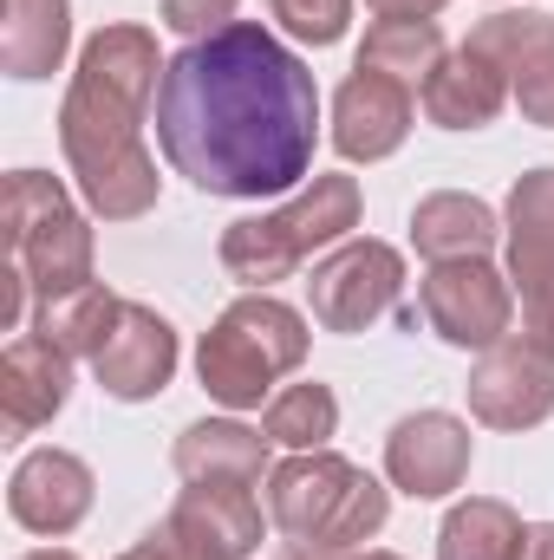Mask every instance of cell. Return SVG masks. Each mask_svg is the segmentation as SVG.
I'll return each mask as SVG.
<instances>
[{
	"instance_id": "cell-35",
	"label": "cell",
	"mask_w": 554,
	"mask_h": 560,
	"mask_svg": "<svg viewBox=\"0 0 554 560\" xmlns=\"http://www.w3.org/2000/svg\"><path fill=\"white\" fill-rule=\"evenodd\" d=\"M339 560H405V555H385V548H359V555H339Z\"/></svg>"
},
{
	"instance_id": "cell-20",
	"label": "cell",
	"mask_w": 554,
	"mask_h": 560,
	"mask_svg": "<svg viewBox=\"0 0 554 560\" xmlns=\"http://www.w3.org/2000/svg\"><path fill=\"white\" fill-rule=\"evenodd\" d=\"M496 242H503V215L483 196L437 189L412 209V248L424 261H470V255H489Z\"/></svg>"
},
{
	"instance_id": "cell-29",
	"label": "cell",
	"mask_w": 554,
	"mask_h": 560,
	"mask_svg": "<svg viewBox=\"0 0 554 560\" xmlns=\"http://www.w3.org/2000/svg\"><path fill=\"white\" fill-rule=\"evenodd\" d=\"M131 555H138V560H222V555H209V548H203V541H196L183 522H170V515H163V522L143 535Z\"/></svg>"
},
{
	"instance_id": "cell-22",
	"label": "cell",
	"mask_w": 554,
	"mask_h": 560,
	"mask_svg": "<svg viewBox=\"0 0 554 560\" xmlns=\"http://www.w3.org/2000/svg\"><path fill=\"white\" fill-rule=\"evenodd\" d=\"M443 59H450V46H443V26H437V20H372L353 66L385 72V79L424 92V79H430Z\"/></svg>"
},
{
	"instance_id": "cell-28",
	"label": "cell",
	"mask_w": 554,
	"mask_h": 560,
	"mask_svg": "<svg viewBox=\"0 0 554 560\" xmlns=\"http://www.w3.org/2000/svg\"><path fill=\"white\" fill-rule=\"evenodd\" d=\"M242 0H163V26L183 33V39H209L222 26H235Z\"/></svg>"
},
{
	"instance_id": "cell-4",
	"label": "cell",
	"mask_w": 554,
	"mask_h": 560,
	"mask_svg": "<svg viewBox=\"0 0 554 560\" xmlns=\"http://www.w3.org/2000/svg\"><path fill=\"white\" fill-rule=\"evenodd\" d=\"M307 313L275 293H242L216 313V326L196 346V378L222 411H262L287 372L307 365Z\"/></svg>"
},
{
	"instance_id": "cell-21",
	"label": "cell",
	"mask_w": 554,
	"mask_h": 560,
	"mask_svg": "<svg viewBox=\"0 0 554 560\" xmlns=\"http://www.w3.org/2000/svg\"><path fill=\"white\" fill-rule=\"evenodd\" d=\"M529 522L503 495H470L443 515L437 528V560H522Z\"/></svg>"
},
{
	"instance_id": "cell-5",
	"label": "cell",
	"mask_w": 554,
	"mask_h": 560,
	"mask_svg": "<svg viewBox=\"0 0 554 560\" xmlns=\"http://www.w3.org/2000/svg\"><path fill=\"white\" fill-rule=\"evenodd\" d=\"M366 215V196H359V176H313L293 202H280L268 215H242L222 229L216 255L222 268L242 280L249 293H268L275 280L300 275L320 248H339L353 242Z\"/></svg>"
},
{
	"instance_id": "cell-27",
	"label": "cell",
	"mask_w": 554,
	"mask_h": 560,
	"mask_svg": "<svg viewBox=\"0 0 554 560\" xmlns=\"http://www.w3.org/2000/svg\"><path fill=\"white\" fill-rule=\"evenodd\" d=\"M516 105H522V118L529 125H542V131H554V39L516 72Z\"/></svg>"
},
{
	"instance_id": "cell-7",
	"label": "cell",
	"mask_w": 554,
	"mask_h": 560,
	"mask_svg": "<svg viewBox=\"0 0 554 560\" xmlns=\"http://www.w3.org/2000/svg\"><path fill=\"white\" fill-rule=\"evenodd\" d=\"M417 313L424 326L457 346V352H489L509 339L516 326V280L509 268H496L489 255H470V261H430L417 280Z\"/></svg>"
},
{
	"instance_id": "cell-3",
	"label": "cell",
	"mask_w": 554,
	"mask_h": 560,
	"mask_svg": "<svg viewBox=\"0 0 554 560\" xmlns=\"http://www.w3.org/2000/svg\"><path fill=\"white\" fill-rule=\"evenodd\" d=\"M268 522L300 555L339 560L359 555L392 522V489L333 450H293L268 469Z\"/></svg>"
},
{
	"instance_id": "cell-15",
	"label": "cell",
	"mask_w": 554,
	"mask_h": 560,
	"mask_svg": "<svg viewBox=\"0 0 554 560\" xmlns=\"http://www.w3.org/2000/svg\"><path fill=\"white\" fill-rule=\"evenodd\" d=\"M268 450H275V443H268V430H255V423L203 418V423H189V430H176L170 463H176V476H183V482L255 489V482L275 469V456H268Z\"/></svg>"
},
{
	"instance_id": "cell-30",
	"label": "cell",
	"mask_w": 554,
	"mask_h": 560,
	"mask_svg": "<svg viewBox=\"0 0 554 560\" xmlns=\"http://www.w3.org/2000/svg\"><path fill=\"white\" fill-rule=\"evenodd\" d=\"M522 339L554 359V287H535V293H522Z\"/></svg>"
},
{
	"instance_id": "cell-33",
	"label": "cell",
	"mask_w": 554,
	"mask_h": 560,
	"mask_svg": "<svg viewBox=\"0 0 554 560\" xmlns=\"http://www.w3.org/2000/svg\"><path fill=\"white\" fill-rule=\"evenodd\" d=\"M522 560H554V522H535L529 541H522Z\"/></svg>"
},
{
	"instance_id": "cell-13",
	"label": "cell",
	"mask_w": 554,
	"mask_h": 560,
	"mask_svg": "<svg viewBox=\"0 0 554 560\" xmlns=\"http://www.w3.org/2000/svg\"><path fill=\"white\" fill-rule=\"evenodd\" d=\"M92 495H99V482H92L85 456H72V450H26L13 482H7V515L26 535L59 541V535H72L92 515Z\"/></svg>"
},
{
	"instance_id": "cell-25",
	"label": "cell",
	"mask_w": 554,
	"mask_h": 560,
	"mask_svg": "<svg viewBox=\"0 0 554 560\" xmlns=\"http://www.w3.org/2000/svg\"><path fill=\"white\" fill-rule=\"evenodd\" d=\"M554 39V20L549 13H535V7H503V13H489V20H476V33L463 39L470 52H483L496 72H509V85H516V72L542 52Z\"/></svg>"
},
{
	"instance_id": "cell-1",
	"label": "cell",
	"mask_w": 554,
	"mask_h": 560,
	"mask_svg": "<svg viewBox=\"0 0 554 560\" xmlns=\"http://www.w3.org/2000/svg\"><path fill=\"white\" fill-rule=\"evenodd\" d=\"M150 118L163 163L203 196L255 202L313 183L320 85L262 20H235L170 52Z\"/></svg>"
},
{
	"instance_id": "cell-11",
	"label": "cell",
	"mask_w": 554,
	"mask_h": 560,
	"mask_svg": "<svg viewBox=\"0 0 554 560\" xmlns=\"http://www.w3.org/2000/svg\"><path fill=\"white\" fill-rule=\"evenodd\" d=\"M176 359H183L176 326H170L157 306L125 300V313H118L112 339H105V346H99V359H92V378H99V392H105V398H118V405H150L157 392H170Z\"/></svg>"
},
{
	"instance_id": "cell-36",
	"label": "cell",
	"mask_w": 554,
	"mask_h": 560,
	"mask_svg": "<svg viewBox=\"0 0 554 560\" xmlns=\"http://www.w3.org/2000/svg\"><path fill=\"white\" fill-rule=\"evenodd\" d=\"M118 560H138V555H131V548H125V555H118Z\"/></svg>"
},
{
	"instance_id": "cell-8",
	"label": "cell",
	"mask_w": 554,
	"mask_h": 560,
	"mask_svg": "<svg viewBox=\"0 0 554 560\" xmlns=\"http://www.w3.org/2000/svg\"><path fill=\"white\" fill-rule=\"evenodd\" d=\"M399 293H405V255L392 242H372V235H353L339 242L313 280H307V313L320 332H366L372 319L399 313Z\"/></svg>"
},
{
	"instance_id": "cell-2",
	"label": "cell",
	"mask_w": 554,
	"mask_h": 560,
	"mask_svg": "<svg viewBox=\"0 0 554 560\" xmlns=\"http://www.w3.org/2000/svg\"><path fill=\"white\" fill-rule=\"evenodd\" d=\"M163 52L150 26H99L79 46V72L59 98V150L79 183V202L99 222H138L157 209V156L143 150V118L157 112Z\"/></svg>"
},
{
	"instance_id": "cell-17",
	"label": "cell",
	"mask_w": 554,
	"mask_h": 560,
	"mask_svg": "<svg viewBox=\"0 0 554 560\" xmlns=\"http://www.w3.org/2000/svg\"><path fill=\"white\" fill-rule=\"evenodd\" d=\"M503 242H509V280H516V300L554 287V170H529L516 176L509 202H503Z\"/></svg>"
},
{
	"instance_id": "cell-10",
	"label": "cell",
	"mask_w": 554,
	"mask_h": 560,
	"mask_svg": "<svg viewBox=\"0 0 554 560\" xmlns=\"http://www.w3.org/2000/svg\"><path fill=\"white\" fill-rule=\"evenodd\" d=\"M470 456H476V436H470L463 418L412 411V418L392 423V436H385V482L405 489L412 502H443V495L463 489Z\"/></svg>"
},
{
	"instance_id": "cell-34",
	"label": "cell",
	"mask_w": 554,
	"mask_h": 560,
	"mask_svg": "<svg viewBox=\"0 0 554 560\" xmlns=\"http://www.w3.org/2000/svg\"><path fill=\"white\" fill-rule=\"evenodd\" d=\"M20 560H79L72 548H33V555H20Z\"/></svg>"
},
{
	"instance_id": "cell-18",
	"label": "cell",
	"mask_w": 554,
	"mask_h": 560,
	"mask_svg": "<svg viewBox=\"0 0 554 560\" xmlns=\"http://www.w3.org/2000/svg\"><path fill=\"white\" fill-rule=\"evenodd\" d=\"M170 522H183L209 555H222V560L262 555V535H268L255 489H222V482H189L170 502Z\"/></svg>"
},
{
	"instance_id": "cell-9",
	"label": "cell",
	"mask_w": 554,
	"mask_h": 560,
	"mask_svg": "<svg viewBox=\"0 0 554 560\" xmlns=\"http://www.w3.org/2000/svg\"><path fill=\"white\" fill-rule=\"evenodd\" d=\"M470 418L489 430H535L554 418V359H542L529 339H503L470 365Z\"/></svg>"
},
{
	"instance_id": "cell-37",
	"label": "cell",
	"mask_w": 554,
	"mask_h": 560,
	"mask_svg": "<svg viewBox=\"0 0 554 560\" xmlns=\"http://www.w3.org/2000/svg\"><path fill=\"white\" fill-rule=\"evenodd\" d=\"M300 560H313V555H300Z\"/></svg>"
},
{
	"instance_id": "cell-14",
	"label": "cell",
	"mask_w": 554,
	"mask_h": 560,
	"mask_svg": "<svg viewBox=\"0 0 554 560\" xmlns=\"http://www.w3.org/2000/svg\"><path fill=\"white\" fill-rule=\"evenodd\" d=\"M72 398V352H59L39 332H13V346L0 352V423L7 443L33 436L39 423H53Z\"/></svg>"
},
{
	"instance_id": "cell-16",
	"label": "cell",
	"mask_w": 554,
	"mask_h": 560,
	"mask_svg": "<svg viewBox=\"0 0 554 560\" xmlns=\"http://www.w3.org/2000/svg\"><path fill=\"white\" fill-rule=\"evenodd\" d=\"M509 98H516L509 72H496V66H489L483 52H470V46H457V52L424 79V92H417V105H424V118H430L437 131H483V125L503 118Z\"/></svg>"
},
{
	"instance_id": "cell-12",
	"label": "cell",
	"mask_w": 554,
	"mask_h": 560,
	"mask_svg": "<svg viewBox=\"0 0 554 560\" xmlns=\"http://www.w3.org/2000/svg\"><path fill=\"white\" fill-rule=\"evenodd\" d=\"M412 125H417V92L385 79V72L353 66V79L333 92V150L346 163H385L392 150H405Z\"/></svg>"
},
{
	"instance_id": "cell-31",
	"label": "cell",
	"mask_w": 554,
	"mask_h": 560,
	"mask_svg": "<svg viewBox=\"0 0 554 560\" xmlns=\"http://www.w3.org/2000/svg\"><path fill=\"white\" fill-rule=\"evenodd\" d=\"M26 300H33V287H26V275H20V261H7V275H0V326H7V332H20Z\"/></svg>"
},
{
	"instance_id": "cell-23",
	"label": "cell",
	"mask_w": 554,
	"mask_h": 560,
	"mask_svg": "<svg viewBox=\"0 0 554 560\" xmlns=\"http://www.w3.org/2000/svg\"><path fill=\"white\" fill-rule=\"evenodd\" d=\"M118 313H125V300H118L105 280H92V287H79V293L39 300V306H33V332L53 339V346L72 352V359H99V346L112 339Z\"/></svg>"
},
{
	"instance_id": "cell-26",
	"label": "cell",
	"mask_w": 554,
	"mask_h": 560,
	"mask_svg": "<svg viewBox=\"0 0 554 560\" xmlns=\"http://www.w3.org/2000/svg\"><path fill=\"white\" fill-rule=\"evenodd\" d=\"M268 13L300 46H339L353 26V0H268Z\"/></svg>"
},
{
	"instance_id": "cell-24",
	"label": "cell",
	"mask_w": 554,
	"mask_h": 560,
	"mask_svg": "<svg viewBox=\"0 0 554 560\" xmlns=\"http://www.w3.org/2000/svg\"><path fill=\"white\" fill-rule=\"evenodd\" d=\"M262 430H268V443H280V450H326V436L339 430L333 385H320V378L280 385L275 398H268V411H262Z\"/></svg>"
},
{
	"instance_id": "cell-32",
	"label": "cell",
	"mask_w": 554,
	"mask_h": 560,
	"mask_svg": "<svg viewBox=\"0 0 554 560\" xmlns=\"http://www.w3.org/2000/svg\"><path fill=\"white\" fill-rule=\"evenodd\" d=\"M379 20H437L443 13V0H366Z\"/></svg>"
},
{
	"instance_id": "cell-6",
	"label": "cell",
	"mask_w": 554,
	"mask_h": 560,
	"mask_svg": "<svg viewBox=\"0 0 554 560\" xmlns=\"http://www.w3.org/2000/svg\"><path fill=\"white\" fill-rule=\"evenodd\" d=\"M0 222H7V261H20L33 300L92 287V209H72L59 176L13 170L0 196Z\"/></svg>"
},
{
	"instance_id": "cell-19",
	"label": "cell",
	"mask_w": 554,
	"mask_h": 560,
	"mask_svg": "<svg viewBox=\"0 0 554 560\" xmlns=\"http://www.w3.org/2000/svg\"><path fill=\"white\" fill-rule=\"evenodd\" d=\"M72 52V0H7L0 13V72L33 85L53 79Z\"/></svg>"
}]
</instances>
